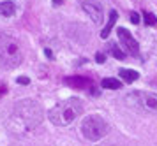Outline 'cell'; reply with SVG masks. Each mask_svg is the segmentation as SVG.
I'll return each instance as SVG.
<instances>
[{
  "label": "cell",
  "mask_w": 157,
  "mask_h": 146,
  "mask_svg": "<svg viewBox=\"0 0 157 146\" xmlns=\"http://www.w3.org/2000/svg\"><path fill=\"white\" fill-rule=\"evenodd\" d=\"M62 2H64V0H53V6H60Z\"/></svg>",
  "instance_id": "18"
},
{
  "label": "cell",
  "mask_w": 157,
  "mask_h": 146,
  "mask_svg": "<svg viewBox=\"0 0 157 146\" xmlns=\"http://www.w3.org/2000/svg\"><path fill=\"white\" fill-rule=\"evenodd\" d=\"M124 102L134 109L138 113L143 114H157V95L150 93V92H131L124 97Z\"/></svg>",
  "instance_id": "4"
},
{
  "label": "cell",
  "mask_w": 157,
  "mask_h": 146,
  "mask_svg": "<svg viewBox=\"0 0 157 146\" xmlns=\"http://www.w3.org/2000/svg\"><path fill=\"white\" fill-rule=\"evenodd\" d=\"M101 86L108 88V90H118V88H122V81L115 79V77H106V79L101 81Z\"/></svg>",
  "instance_id": "12"
},
{
  "label": "cell",
  "mask_w": 157,
  "mask_h": 146,
  "mask_svg": "<svg viewBox=\"0 0 157 146\" xmlns=\"http://www.w3.org/2000/svg\"><path fill=\"white\" fill-rule=\"evenodd\" d=\"M81 113H83L81 100L79 99H67L64 102L57 104L55 107H51L50 113H48V118H50L53 125L65 127V125H71Z\"/></svg>",
  "instance_id": "2"
},
{
  "label": "cell",
  "mask_w": 157,
  "mask_h": 146,
  "mask_svg": "<svg viewBox=\"0 0 157 146\" xmlns=\"http://www.w3.org/2000/svg\"><path fill=\"white\" fill-rule=\"evenodd\" d=\"M143 18H145V23H147V25H155V23H157L155 16H154V14H150V13H143Z\"/></svg>",
  "instance_id": "14"
},
{
  "label": "cell",
  "mask_w": 157,
  "mask_h": 146,
  "mask_svg": "<svg viewBox=\"0 0 157 146\" xmlns=\"http://www.w3.org/2000/svg\"><path fill=\"white\" fill-rule=\"evenodd\" d=\"M117 20H118V13H117V11H111V13H109V20H108L106 27L102 28V32H101V37H102V39H108V35H109V32H111V28L115 27Z\"/></svg>",
  "instance_id": "9"
},
{
  "label": "cell",
  "mask_w": 157,
  "mask_h": 146,
  "mask_svg": "<svg viewBox=\"0 0 157 146\" xmlns=\"http://www.w3.org/2000/svg\"><path fill=\"white\" fill-rule=\"evenodd\" d=\"M16 13V6L14 2H9V0H6V2H0V16H13V14Z\"/></svg>",
  "instance_id": "10"
},
{
  "label": "cell",
  "mask_w": 157,
  "mask_h": 146,
  "mask_svg": "<svg viewBox=\"0 0 157 146\" xmlns=\"http://www.w3.org/2000/svg\"><path fill=\"white\" fill-rule=\"evenodd\" d=\"M18 83H20V84H29L30 79H29V77H25V76H21V77H18Z\"/></svg>",
  "instance_id": "17"
},
{
  "label": "cell",
  "mask_w": 157,
  "mask_h": 146,
  "mask_svg": "<svg viewBox=\"0 0 157 146\" xmlns=\"http://www.w3.org/2000/svg\"><path fill=\"white\" fill-rule=\"evenodd\" d=\"M95 60H97L99 63H104V60H106V56L102 55V53H97V55H95Z\"/></svg>",
  "instance_id": "16"
},
{
  "label": "cell",
  "mask_w": 157,
  "mask_h": 146,
  "mask_svg": "<svg viewBox=\"0 0 157 146\" xmlns=\"http://www.w3.org/2000/svg\"><path fill=\"white\" fill-rule=\"evenodd\" d=\"M109 53H111L115 58H118V60H124V58H125V51H124V49H120L117 44H115V42H111V44H109Z\"/></svg>",
  "instance_id": "13"
},
{
  "label": "cell",
  "mask_w": 157,
  "mask_h": 146,
  "mask_svg": "<svg viewBox=\"0 0 157 146\" xmlns=\"http://www.w3.org/2000/svg\"><path fill=\"white\" fill-rule=\"evenodd\" d=\"M81 7H83V11L90 16V20H92L95 25L102 21L104 11H102V6H101L99 0H83V2H81Z\"/></svg>",
  "instance_id": "7"
},
{
  "label": "cell",
  "mask_w": 157,
  "mask_h": 146,
  "mask_svg": "<svg viewBox=\"0 0 157 146\" xmlns=\"http://www.w3.org/2000/svg\"><path fill=\"white\" fill-rule=\"evenodd\" d=\"M117 34H118V39H120L122 48L125 49V53H129L131 56H138L140 48H138V41L132 37V34L129 30H125V28H118Z\"/></svg>",
  "instance_id": "6"
},
{
  "label": "cell",
  "mask_w": 157,
  "mask_h": 146,
  "mask_svg": "<svg viewBox=\"0 0 157 146\" xmlns=\"http://www.w3.org/2000/svg\"><path fill=\"white\" fill-rule=\"evenodd\" d=\"M81 134L88 141H99L108 134V123L97 114H90L81 122Z\"/></svg>",
  "instance_id": "5"
},
{
  "label": "cell",
  "mask_w": 157,
  "mask_h": 146,
  "mask_svg": "<svg viewBox=\"0 0 157 146\" xmlns=\"http://www.w3.org/2000/svg\"><path fill=\"white\" fill-rule=\"evenodd\" d=\"M65 83L69 86H74V88H86L90 84V79L81 76H74V77H65Z\"/></svg>",
  "instance_id": "8"
},
{
  "label": "cell",
  "mask_w": 157,
  "mask_h": 146,
  "mask_svg": "<svg viewBox=\"0 0 157 146\" xmlns=\"http://www.w3.org/2000/svg\"><path fill=\"white\" fill-rule=\"evenodd\" d=\"M131 23H134V25L140 23V16H138V13H131Z\"/></svg>",
  "instance_id": "15"
},
{
  "label": "cell",
  "mask_w": 157,
  "mask_h": 146,
  "mask_svg": "<svg viewBox=\"0 0 157 146\" xmlns=\"http://www.w3.org/2000/svg\"><path fill=\"white\" fill-rule=\"evenodd\" d=\"M23 62V53L18 41L11 35L0 34V67L2 69H14Z\"/></svg>",
  "instance_id": "3"
},
{
  "label": "cell",
  "mask_w": 157,
  "mask_h": 146,
  "mask_svg": "<svg viewBox=\"0 0 157 146\" xmlns=\"http://www.w3.org/2000/svg\"><path fill=\"white\" fill-rule=\"evenodd\" d=\"M120 77L125 81V83H134L136 79L140 77V74L136 72V70H131V69H120Z\"/></svg>",
  "instance_id": "11"
},
{
  "label": "cell",
  "mask_w": 157,
  "mask_h": 146,
  "mask_svg": "<svg viewBox=\"0 0 157 146\" xmlns=\"http://www.w3.org/2000/svg\"><path fill=\"white\" fill-rule=\"evenodd\" d=\"M43 120V109L34 100H21L14 107V113L9 120V130L13 134L27 132L41 123Z\"/></svg>",
  "instance_id": "1"
}]
</instances>
